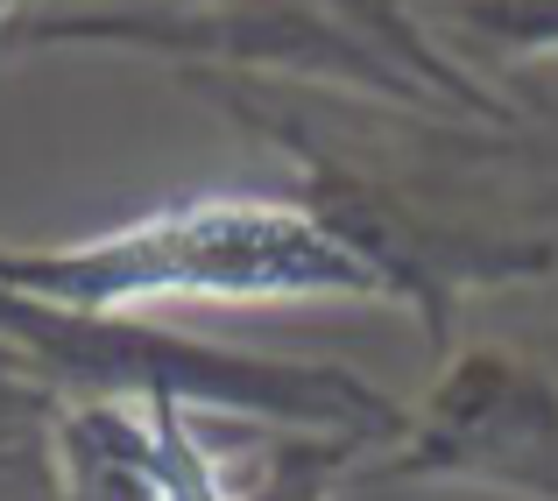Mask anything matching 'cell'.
<instances>
[{"label":"cell","instance_id":"obj_1","mask_svg":"<svg viewBox=\"0 0 558 501\" xmlns=\"http://www.w3.org/2000/svg\"><path fill=\"white\" fill-rule=\"evenodd\" d=\"M184 85L298 170L290 198L381 297L417 311L432 353H452L474 290L558 276V135L545 121L488 127L247 71H184Z\"/></svg>","mask_w":558,"mask_h":501},{"label":"cell","instance_id":"obj_2","mask_svg":"<svg viewBox=\"0 0 558 501\" xmlns=\"http://www.w3.org/2000/svg\"><path fill=\"white\" fill-rule=\"evenodd\" d=\"M0 290L57 311H149V304H389L381 283L298 198L205 191L113 233L64 247L0 241Z\"/></svg>","mask_w":558,"mask_h":501},{"label":"cell","instance_id":"obj_3","mask_svg":"<svg viewBox=\"0 0 558 501\" xmlns=\"http://www.w3.org/2000/svg\"><path fill=\"white\" fill-rule=\"evenodd\" d=\"M0 353L57 403H142L184 417L276 424V431L354 438L368 452L403 431V403H389L354 367L219 346L178 326H149L142 311H57L0 290Z\"/></svg>","mask_w":558,"mask_h":501},{"label":"cell","instance_id":"obj_4","mask_svg":"<svg viewBox=\"0 0 558 501\" xmlns=\"http://www.w3.org/2000/svg\"><path fill=\"white\" fill-rule=\"evenodd\" d=\"M205 417L142 403H57L50 488L57 501H332L368 445L318 431L241 424V445H213Z\"/></svg>","mask_w":558,"mask_h":501},{"label":"cell","instance_id":"obj_5","mask_svg":"<svg viewBox=\"0 0 558 501\" xmlns=\"http://www.w3.org/2000/svg\"><path fill=\"white\" fill-rule=\"evenodd\" d=\"M361 480L558 501V361L517 339L438 353L432 389L403 410V431Z\"/></svg>","mask_w":558,"mask_h":501},{"label":"cell","instance_id":"obj_6","mask_svg":"<svg viewBox=\"0 0 558 501\" xmlns=\"http://www.w3.org/2000/svg\"><path fill=\"white\" fill-rule=\"evenodd\" d=\"M424 28L460 64H474V57H495V64L558 57V0H438V8H424Z\"/></svg>","mask_w":558,"mask_h":501},{"label":"cell","instance_id":"obj_7","mask_svg":"<svg viewBox=\"0 0 558 501\" xmlns=\"http://www.w3.org/2000/svg\"><path fill=\"white\" fill-rule=\"evenodd\" d=\"M22 8H36V0H0V36H8V22H14Z\"/></svg>","mask_w":558,"mask_h":501},{"label":"cell","instance_id":"obj_8","mask_svg":"<svg viewBox=\"0 0 558 501\" xmlns=\"http://www.w3.org/2000/svg\"><path fill=\"white\" fill-rule=\"evenodd\" d=\"M0 501H14V494H8V466H0Z\"/></svg>","mask_w":558,"mask_h":501}]
</instances>
